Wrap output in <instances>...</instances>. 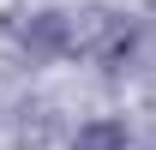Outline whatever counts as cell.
Here are the masks:
<instances>
[{"mask_svg": "<svg viewBox=\"0 0 156 150\" xmlns=\"http://www.w3.org/2000/svg\"><path fill=\"white\" fill-rule=\"evenodd\" d=\"M12 42H18V54L30 66H54L78 48V24L72 12H60V6H42V12H18L12 24Z\"/></svg>", "mask_w": 156, "mask_h": 150, "instance_id": "1", "label": "cell"}, {"mask_svg": "<svg viewBox=\"0 0 156 150\" xmlns=\"http://www.w3.org/2000/svg\"><path fill=\"white\" fill-rule=\"evenodd\" d=\"M66 150H132V132H126V120H114V114H96V120H84V126L72 132Z\"/></svg>", "mask_w": 156, "mask_h": 150, "instance_id": "2", "label": "cell"}]
</instances>
